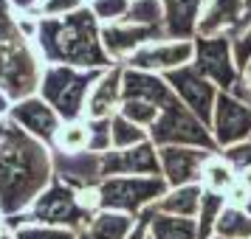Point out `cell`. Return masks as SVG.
<instances>
[{"label":"cell","instance_id":"1","mask_svg":"<svg viewBox=\"0 0 251 239\" xmlns=\"http://www.w3.org/2000/svg\"><path fill=\"white\" fill-rule=\"evenodd\" d=\"M54 180V152L12 118H0V214H25Z\"/></svg>","mask_w":251,"mask_h":239},{"label":"cell","instance_id":"2","mask_svg":"<svg viewBox=\"0 0 251 239\" xmlns=\"http://www.w3.org/2000/svg\"><path fill=\"white\" fill-rule=\"evenodd\" d=\"M34 43L46 65L79 70H107L116 65L102 45V23L88 6L65 17H40Z\"/></svg>","mask_w":251,"mask_h":239},{"label":"cell","instance_id":"3","mask_svg":"<svg viewBox=\"0 0 251 239\" xmlns=\"http://www.w3.org/2000/svg\"><path fill=\"white\" fill-rule=\"evenodd\" d=\"M46 62L34 40L20 31L17 12L9 0H0V90L12 102L37 96Z\"/></svg>","mask_w":251,"mask_h":239},{"label":"cell","instance_id":"4","mask_svg":"<svg viewBox=\"0 0 251 239\" xmlns=\"http://www.w3.org/2000/svg\"><path fill=\"white\" fill-rule=\"evenodd\" d=\"M3 219H6V228H14V225H20V222H34V225L68 228V231L79 234L82 228L93 219V214L79 203V192L76 189H71L68 183L54 177L43 189V194L31 203V208L25 214L3 217Z\"/></svg>","mask_w":251,"mask_h":239},{"label":"cell","instance_id":"5","mask_svg":"<svg viewBox=\"0 0 251 239\" xmlns=\"http://www.w3.org/2000/svg\"><path fill=\"white\" fill-rule=\"evenodd\" d=\"M104 70H79L71 65H46L37 96L48 102L62 121H82L88 93Z\"/></svg>","mask_w":251,"mask_h":239},{"label":"cell","instance_id":"6","mask_svg":"<svg viewBox=\"0 0 251 239\" xmlns=\"http://www.w3.org/2000/svg\"><path fill=\"white\" fill-rule=\"evenodd\" d=\"M170 192V186L164 177H107L99 183V208L104 211H122L130 217H141L158 203L164 194Z\"/></svg>","mask_w":251,"mask_h":239},{"label":"cell","instance_id":"7","mask_svg":"<svg viewBox=\"0 0 251 239\" xmlns=\"http://www.w3.org/2000/svg\"><path fill=\"white\" fill-rule=\"evenodd\" d=\"M150 141L155 147H201L209 152H217L212 130L195 113H189L178 96L161 107L158 121L150 130Z\"/></svg>","mask_w":251,"mask_h":239},{"label":"cell","instance_id":"8","mask_svg":"<svg viewBox=\"0 0 251 239\" xmlns=\"http://www.w3.org/2000/svg\"><path fill=\"white\" fill-rule=\"evenodd\" d=\"M192 68L201 76H206L220 93H234L240 85L234 40H228V37H195Z\"/></svg>","mask_w":251,"mask_h":239},{"label":"cell","instance_id":"9","mask_svg":"<svg viewBox=\"0 0 251 239\" xmlns=\"http://www.w3.org/2000/svg\"><path fill=\"white\" fill-rule=\"evenodd\" d=\"M192 59H195V40H170V37H164V40H152L147 45H141L125 62V68L167 76L172 70L192 65Z\"/></svg>","mask_w":251,"mask_h":239},{"label":"cell","instance_id":"10","mask_svg":"<svg viewBox=\"0 0 251 239\" xmlns=\"http://www.w3.org/2000/svg\"><path fill=\"white\" fill-rule=\"evenodd\" d=\"M251 28V0H206L195 37L240 40Z\"/></svg>","mask_w":251,"mask_h":239},{"label":"cell","instance_id":"11","mask_svg":"<svg viewBox=\"0 0 251 239\" xmlns=\"http://www.w3.org/2000/svg\"><path fill=\"white\" fill-rule=\"evenodd\" d=\"M164 79H167V85L172 87V93L183 102V107H186L189 113H195L209 130H212V115H215V104H217V96H220V90H217L215 85L206 79V76H201L192 65L172 70Z\"/></svg>","mask_w":251,"mask_h":239},{"label":"cell","instance_id":"12","mask_svg":"<svg viewBox=\"0 0 251 239\" xmlns=\"http://www.w3.org/2000/svg\"><path fill=\"white\" fill-rule=\"evenodd\" d=\"M212 138L217 149L251 141V104L231 93H220L212 115Z\"/></svg>","mask_w":251,"mask_h":239},{"label":"cell","instance_id":"13","mask_svg":"<svg viewBox=\"0 0 251 239\" xmlns=\"http://www.w3.org/2000/svg\"><path fill=\"white\" fill-rule=\"evenodd\" d=\"M217 152L201 147H158V160H161V177L167 180L170 189L181 186H201L203 166L209 158Z\"/></svg>","mask_w":251,"mask_h":239},{"label":"cell","instance_id":"14","mask_svg":"<svg viewBox=\"0 0 251 239\" xmlns=\"http://www.w3.org/2000/svg\"><path fill=\"white\" fill-rule=\"evenodd\" d=\"M127 174H138V177H158L161 174L158 147L152 141H144L130 149H107L102 155V180L127 177Z\"/></svg>","mask_w":251,"mask_h":239},{"label":"cell","instance_id":"15","mask_svg":"<svg viewBox=\"0 0 251 239\" xmlns=\"http://www.w3.org/2000/svg\"><path fill=\"white\" fill-rule=\"evenodd\" d=\"M9 118H12L20 130H25L31 138L43 141L46 147H54V138H57L59 127L65 124L57 115V110L48 102H43L40 96H28L23 102H14Z\"/></svg>","mask_w":251,"mask_h":239},{"label":"cell","instance_id":"16","mask_svg":"<svg viewBox=\"0 0 251 239\" xmlns=\"http://www.w3.org/2000/svg\"><path fill=\"white\" fill-rule=\"evenodd\" d=\"M152 40H164V28H141L127 23H107L102 25V45L113 62H127L141 45Z\"/></svg>","mask_w":251,"mask_h":239},{"label":"cell","instance_id":"17","mask_svg":"<svg viewBox=\"0 0 251 239\" xmlns=\"http://www.w3.org/2000/svg\"><path fill=\"white\" fill-rule=\"evenodd\" d=\"M54 177L68 183L76 192L96 189L102 183V155H96V152H76V155L54 152Z\"/></svg>","mask_w":251,"mask_h":239},{"label":"cell","instance_id":"18","mask_svg":"<svg viewBox=\"0 0 251 239\" xmlns=\"http://www.w3.org/2000/svg\"><path fill=\"white\" fill-rule=\"evenodd\" d=\"M122 70L125 65H113L99 76V82L88 93V104H85V121H102V118H113L122 107Z\"/></svg>","mask_w":251,"mask_h":239},{"label":"cell","instance_id":"19","mask_svg":"<svg viewBox=\"0 0 251 239\" xmlns=\"http://www.w3.org/2000/svg\"><path fill=\"white\" fill-rule=\"evenodd\" d=\"M122 99H144V102L164 107L175 99L172 87L158 73H144V70L125 68L122 70Z\"/></svg>","mask_w":251,"mask_h":239},{"label":"cell","instance_id":"20","mask_svg":"<svg viewBox=\"0 0 251 239\" xmlns=\"http://www.w3.org/2000/svg\"><path fill=\"white\" fill-rule=\"evenodd\" d=\"M203 3L206 0H161V6H164V37L195 40Z\"/></svg>","mask_w":251,"mask_h":239},{"label":"cell","instance_id":"21","mask_svg":"<svg viewBox=\"0 0 251 239\" xmlns=\"http://www.w3.org/2000/svg\"><path fill=\"white\" fill-rule=\"evenodd\" d=\"M138 228V217L122 214V211H96L93 219L82 228L79 239H130Z\"/></svg>","mask_w":251,"mask_h":239},{"label":"cell","instance_id":"22","mask_svg":"<svg viewBox=\"0 0 251 239\" xmlns=\"http://www.w3.org/2000/svg\"><path fill=\"white\" fill-rule=\"evenodd\" d=\"M147 219V239H198V219L155 214L152 208L141 214Z\"/></svg>","mask_w":251,"mask_h":239},{"label":"cell","instance_id":"23","mask_svg":"<svg viewBox=\"0 0 251 239\" xmlns=\"http://www.w3.org/2000/svg\"><path fill=\"white\" fill-rule=\"evenodd\" d=\"M201 197H203V186H181V189H170L158 203L152 205V211H155V214L198 219V211H201Z\"/></svg>","mask_w":251,"mask_h":239},{"label":"cell","instance_id":"24","mask_svg":"<svg viewBox=\"0 0 251 239\" xmlns=\"http://www.w3.org/2000/svg\"><path fill=\"white\" fill-rule=\"evenodd\" d=\"M215 237L223 239H251V214L237 205H223L215 222Z\"/></svg>","mask_w":251,"mask_h":239},{"label":"cell","instance_id":"25","mask_svg":"<svg viewBox=\"0 0 251 239\" xmlns=\"http://www.w3.org/2000/svg\"><path fill=\"white\" fill-rule=\"evenodd\" d=\"M201 186L206 192H215V194H223L226 197L234 186H237V172L228 166L226 160L220 158V152L209 158V163L203 166V177H201Z\"/></svg>","mask_w":251,"mask_h":239},{"label":"cell","instance_id":"26","mask_svg":"<svg viewBox=\"0 0 251 239\" xmlns=\"http://www.w3.org/2000/svg\"><path fill=\"white\" fill-rule=\"evenodd\" d=\"M88 121H65L59 127L57 138H54V147L51 152H62V155H76V152H88Z\"/></svg>","mask_w":251,"mask_h":239},{"label":"cell","instance_id":"27","mask_svg":"<svg viewBox=\"0 0 251 239\" xmlns=\"http://www.w3.org/2000/svg\"><path fill=\"white\" fill-rule=\"evenodd\" d=\"M150 141V132L144 127L133 124L130 118H125L122 113H116L110 118V149H130Z\"/></svg>","mask_w":251,"mask_h":239},{"label":"cell","instance_id":"28","mask_svg":"<svg viewBox=\"0 0 251 239\" xmlns=\"http://www.w3.org/2000/svg\"><path fill=\"white\" fill-rule=\"evenodd\" d=\"M119 23L141 25V28H164V6L161 0H133Z\"/></svg>","mask_w":251,"mask_h":239},{"label":"cell","instance_id":"29","mask_svg":"<svg viewBox=\"0 0 251 239\" xmlns=\"http://www.w3.org/2000/svg\"><path fill=\"white\" fill-rule=\"evenodd\" d=\"M226 205V197L223 194H215V192H206L203 189V197H201V211H198V239H209L215 237V222L220 211Z\"/></svg>","mask_w":251,"mask_h":239},{"label":"cell","instance_id":"30","mask_svg":"<svg viewBox=\"0 0 251 239\" xmlns=\"http://www.w3.org/2000/svg\"><path fill=\"white\" fill-rule=\"evenodd\" d=\"M119 113L125 115V118H130L133 124L144 127V130H152V124L158 121L161 115V107H155V104L144 102V99H122V107H119Z\"/></svg>","mask_w":251,"mask_h":239},{"label":"cell","instance_id":"31","mask_svg":"<svg viewBox=\"0 0 251 239\" xmlns=\"http://www.w3.org/2000/svg\"><path fill=\"white\" fill-rule=\"evenodd\" d=\"M17 239H79L76 231L68 228H51V225H34V222H20V225L9 228Z\"/></svg>","mask_w":251,"mask_h":239},{"label":"cell","instance_id":"32","mask_svg":"<svg viewBox=\"0 0 251 239\" xmlns=\"http://www.w3.org/2000/svg\"><path fill=\"white\" fill-rule=\"evenodd\" d=\"M88 9L96 14L99 23L107 25V23H119L125 17L127 9H130V0H93Z\"/></svg>","mask_w":251,"mask_h":239},{"label":"cell","instance_id":"33","mask_svg":"<svg viewBox=\"0 0 251 239\" xmlns=\"http://www.w3.org/2000/svg\"><path fill=\"white\" fill-rule=\"evenodd\" d=\"M220 158L226 160L231 169L237 172V177L243 172L251 169V141H243V144H234V147L220 149Z\"/></svg>","mask_w":251,"mask_h":239},{"label":"cell","instance_id":"34","mask_svg":"<svg viewBox=\"0 0 251 239\" xmlns=\"http://www.w3.org/2000/svg\"><path fill=\"white\" fill-rule=\"evenodd\" d=\"M88 132H91L88 152L104 155V152L110 149V118H102V121H88Z\"/></svg>","mask_w":251,"mask_h":239},{"label":"cell","instance_id":"35","mask_svg":"<svg viewBox=\"0 0 251 239\" xmlns=\"http://www.w3.org/2000/svg\"><path fill=\"white\" fill-rule=\"evenodd\" d=\"M85 9L82 0H40V17H65Z\"/></svg>","mask_w":251,"mask_h":239},{"label":"cell","instance_id":"36","mask_svg":"<svg viewBox=\"0 0 251 239\" xmlns=\"http://www.w3.org/2000/svg\"><path fill=\"white\" fill-rule=\"evenodd\" d=\"M234 59H237V68H243L251 59V28L240 40H234Z\"/></svg>","mask_w":251,"mask_h":239},{"label":"cell","instance_id":"37","mask_svg":"<svg viewBox=\"0 0 251 239\" xmlns=\"http://www.w3.org/2000/svg\"><path fill=\"white\" fill-rule=\"evenodd\" d=\"M240 82H243V87L251 93V59L243 65V68H240Z\"/></svg>","mask_w":251,"mask_h":239},{"label":"cell","instance_id":"38","mask_svg":"<svg viewBox=\"0 0 251 239\" xmlns=\"http://www.w3.org/2000/svg\"><path fill=\"white\" fill-rule=\"evenodd\" d=\"M12 104H14L12 99L0 90V118H9V113H12Z\"/></svg>","mask_w":251,"mask_h":239},{"label":"cell","instance_id":"39","mask_svg":"<svg viewBox=\"0 0 251 239\" xmlns=\"http://www.w3.org/2000/svg\"><path fill=\"white\" fill-rule=\"evenodd\" d=\"M138 219H141V217H138ZM130 239H147V219H144V222H138V228L133 231V237H130Z\"/></svg>","mask_w":251,"mask_h":239},{"label":"cell","instance_id":"40","mask_svg":"<svg viewBox=\"0 0 251 239\" xmlns=\"http://www.w3.org/2000/svg\"><path fill=\"white\" fill-rule=\"evenodd\" d=\"M237 183L243 186V189H249V192H251V169H249V172H243V174L237 177Z\"/></svg>","mask_w":251,"mask_h":239},{"label":"cell","instance_id":"41","mask_svg":"<svg viewBox=\"0 0 251 239\" xmlns=\"http://www.w3.org/2000/svg\"><path fill=\"white\" fill-rule=\"evenodd\" d=\"M0 239H17V237H14V234H12V231H9V228H6V231L0 234Z\"/></svg>","mask_w":251,"mask_h":239},{"label":"cell","instance_id":"42","mask_svg":"<svg viewBox=\"0 0 251 239\" xmlns=\"http://www.w3.org/2000/svg\"><path fill=\"white\" fill-rule=\"evenodd\" d=\"M246 211H249V214H251V197H249V203H246Z\"/></svg>","mask_w":251,"mask_h":239},{"label":"cell","instance_id":"43","mask_svg":"<svg viewBox=\"0 0 251 239\" xmlns=\"http://www.w3.org/2000/svg\"><path fill=\"white\" fill-rule=\"evenodd\" d=\"M82 3H85V6H91V3H93V0H82Z\"/></svg>","mask_w":251,"mask_h":239},{"label":"cell","instance_id":"44","mask_svg":"<svg viewBox=\"0 0 251 239\" xmlns=\"http://www.w3.org/2000/svg\"><path fill=\"white\" fill-rule=\"evenodd\" d=\"M209 239H223V237H209Z\"/></svg>","mask_w":251,"mask_h":239},{"label":"cell","instance_id":"45","mask_svg":"<svg viewBox=\"0 0 251 239\" xmlns=\"http://www.w3.org/2000/svg\"><path fill=\"white\" fill-rule=\"evenodd\" d=\"M130 3H133V0H130Z\"/></svg>","mask_w":251,"mask_h":239}]
</instances>
